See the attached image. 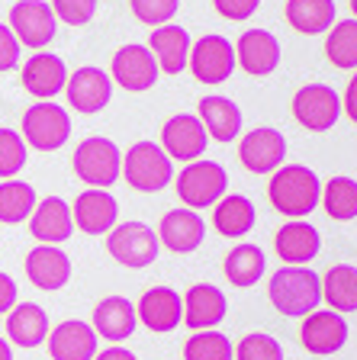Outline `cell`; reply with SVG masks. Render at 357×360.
Instances as JSON below:
<instances>
[{"mask_svg":"<svg viewBox=\"0 0 357 360\" xmlns=\"http://www.w3.org/2000/svg\"><path fill=\"white\" fill-rule=\"evenodd\" d=\"M106 248H110V255L116 264L142 270V267H149V264H155L158 235L145 222H123V225H113L110 232H106Z\"/></svg>","mask_w":357,"mask_h":360,"instance_id":"obj_7","label":"cell"},{"mask_svg":"<svg viewBox=\"0 0 357 360\" xmlns=\"http://www.w3.org/2000/svg\"><path fill=\"white\" fill-rule=\"evenodd\" d=\"M277 255L283 257V264H293V267H303L306 261H313L319 255L322 238H319V229L309 222H287L277 232Z\"/></svg>","mask_w":357,"mask_h":360,"instance_id":"obj_27","label":"cell"},{"mask_svg":"<svg viewBox=\"0 0 357 360\" xmlns=\"http://www.w3.org/2000/svg\"><path fill=\"white\" fill-rule=\"evenodd\" d=\"M200 122L209 139L216 142H235L242 132V110L229 97H203L200 100Z\"/></svg>","mask_w":357,"mask_h":360,"instance_id":"obj_28","label":"cell"},{"mask_svg":"<svg viewBox=\"0 0 357 360\" xmlns=\"http://www.w3.org/2000/svg\"><path fill=\"white\" fill-rule=\"evenodd\" d=\"M268 196L274 202V210L283 212V216L303 219L319 206L322 200V180L315 177L313 167L306 165H287L277 167L274 177H270Z\"/></svg>","mask_w":357,"mask_h":360,"instance_id":"obj_1","label":"cell"},{"mask_svg":"<svg viewBox=\"0 0 357 360\" xmlns=\"http://www.w3.org/2000/svg\"><path fill=\"white\" fill-rule=\"evenodd\" d=\"M23 142L36 151H55L71 135V116L58 103H32L23 112Z\"/></svg>","mask_w":357,"mask_h":360,"instance_id":"obj_6","label":"cell"},{"mask_svg":"<svg viewBox=\"0 0 357 360\" xmlns=\"http://www.w3.org/2000/svg\"><path fill=\"white\" fill-rule=\"evenodd\" d=\"M10 30L20 45L45 49L55 39V13L45 0H20L10 10Z\"/></svg>","mask_w":357,"mask_h":360,"instance_id":"obj_10","label":"cell"},{"mask_svg":"<svg viewBox=\"0 0 357 360\" xmlns=\"http://www.w3.org/2000/svg\"><path fill=\"white\" fill-rule=\"evenodd\" d=\"M71 216H75V225L84 235H106L119 219V202L106 190L90 187L75 200Z\"/></svg>","mask_w":357,"mask_h":360,"instance_id":"obj_23","label":"cell"},{"mask_svg":"<svg viewBox=\"0 0 357 360\" xmlns=\"http://www.w3.org/2000/svg\"><path fill=\"white\" fill-rule=\"evenodd\" d=\"M299 341L309 354H335L348 341V322L342 319V312L328 309V312H309L303 328H299Z\"/></svg>","mask_w":357,"mask_h":360,"instance_id":"obj_17","label":"cell"},{"mask_svg":"<svg viewBox=\"0 0 357 360\" xmlns=\"http://www.w3.org/2000/svg\"><path fill=\"white\" fill-rule=\"evenodd\" d=\"M135 325H139V315H135V306L126 296H106L94 309V331H97V338H106V341L119 345V341L132 338Z\"/></svg>","mask_w":357,"mask_h":360,"instance_id":"obj_26","label":"cell"},{"mask_svg":"<svg viewBox=\"0 0 357 360\" xmlns=\"http://www.w3.org/2000/svg\"><path fill=\"white\" fill-rule=\"evenodd\" d=\"M225 277H229L232 286H254L268 267V257L258 245H235L225 255Z\"/></svg>","mask_w":357,"mask_h":360,"instance_id":"obj_33","label":"cell"},{"mask_svg":"<svg viewBox=\"0 0 357 360\" xmlns=\"http://www.w3.org/2000/svg\"><path fill=\"white\" fill-rule=\"evenodd\" d=\"M36 210V190L26 180H4L0 184V222L20 225Z\"/></svg>","mask_w":357,"mask_h":360,"instance_id":"obj_34","label":"cell"},{"mask_svg":"<svg viewBox=\"0 0 357 360\" xmlns=\"http://www.w3.org/2000/svg\"><path fill=\"white\" fill-rule=\"evenodd\" d=\"M26 277L32 286L45 292H55L71 280V261L65 251H58L55 245H39L26 255Z\"/></svg>","mask_w":357,"mask_h":360,"instance_id":"obj_24","label":"cell"},{"mask_svg":"<svg viewBox=\"0 0 357 360\" xmlns=\"http://www.w3.org/2000/svg\"><path fill=\"white\" fill-rule=\"evenodd\" d=\"M225 309H229V300L219 286L194 283L184 296V322L194 331H209L225 319Z\"/></svg>","mask_w":357,"mask_h":360,"instance_id":"obj_20","label":"cell"},{"mask_svg":"<svg viewBox=\"0 0 357 360\" xmlns=\"http://www.w3.org/2000/svg\"><path fill=\"white\" fill-rule=\"evenodd\" d=\"M26 142L23 135L13 132V129H0V177L10 180L26 167Z\"/></svg>","mask_w":357,"mask_h":360,"instance_id":"obj_38","label":"cell"},{"mask_svg":"<svg viewBox=\"0 0 357 360\" xmlns=\"http://www.w3.org/2000/svg\"><path fill=\"white\" fill-rule=\"evenodd\" d=\"M75 174L97 190H110L119 177H123V151L116 148V142L104 139V135H94V139H84L75 148Z\"/></svg>","mask_w":357,"mask_h":360,"instance_id":"obj_4","label":"cell"},{"mask_svg":"<svg viewBox=\"0 0 357 360\" xmlns=\"http://www.w3.org/2000/svg\"><path fill=\"white\" fill-rule=\"evenodd\" d=\"M235 58L242 71H248L251 77H264L280 65V42L268 30H248L235 45Z\"/></svg>","mask_w":357,"mask_h":360,"instance_id":"obj_21","label":"cell"},{"mask_svg":"<svg viewBox=\"0 0 357 360\" xmlns=\"http://www.w3.org/2000/svg\"><path fill=\"white\" fill-rule=\"evenodd\" d=\"M235 360H283V347L277 338L270 335H245L235 347Z\"/></svg>","mask_w":357,"mask_h":360,"instance_id":"obj_39","label":"cell"},{"mask_svg":"<svg viewBox=\"0 0 357 360\" xmlns=\"http://www.w3.org/2000/svg\"><path fill=\"white\" fill-rule=\"evenodd\" d=\"M94 360H139L132 351H126V347H110V351H104V354H97Z\"/></svg>","mask_w":357,"mask_h":360,"instance_id":"obj_46","label":"cell"},{"mask_svg":"<svg viewBox=\"0 0 357 360\" xmlns=\"http://www.w3.org/2000/svg\"><path fill=\"white\" fill-rule=\"evenodd\" d=\"M65 94H68V103L75 106L77 112L84 116H94L100 112L113 97V77L106 75L104 68H77L75 75H68L65 84Z\"/></svg>","mask_w":357,"mask_h":360,"instance_id":"obj_11","label":"cell"},{"mask_svg":"<svg viewBox=\"0 0 357 360\" xmlns=\"http://www.w3.org/2000/svg\"><path fill=\"white\" fill-rule=\"evenodd\" d=\"M232 357H235L232 341L213 328L190 335L184 345V360H232Z\"/></svg>","mask_w":357,"mask_h":360,"instance_id":"obj_37","label":"cell"},{"mask_svg":"<svg viewBox=\"0 0 357 360\" xmlns=\"http://www.w3.org/2000/svg\"><path fill=\"white\" fill-rule=\"evenodd\" d=\"M45 341H49L52 360H94L100 338L94 325L81 322V319H68V322L55 325V331H49Z\"/></svg>","mask_w":357,"mask_h":360,"instance_id":"obj_16","label":"cell"},{"mask_svg":"<svg viewBox=\"0 0 357 360\" xmlns=\"http://www.w3.org/2000/svg\"><path fill=\"white\" fill-rule=\"evenodd\" d=\"M270 302L280 315H309L322 302V280L306 267H280L270 277Z\"/></svg>","mask_w":357,"mask_h":360,"instance_id":"obj_2","label":"cell"},{"mask_svg":"<svg viewBox=\"0 0 357 360\" xmlns=\"http://www.w3.org/2000/svg\"><path fill=\"white\" fill-rule=\"evenodd\" d=\"M0 360H13V351H10V345L0 338Z\"/></svg>","mask_w":357,"mask_h":360,"instance_id":"obj_47","label":"cell"},{"mask_svg":"<svg viewBox=\"0 0 357 360\" xmlns=\"http://www.w3.org/2000/svg\"><path fill=\"white\" fill-rule=\"evenodd\" d=\"M110 77L119 87L142 94V90H151L158 84V61L151 55V49L145 45H123L116 55H113V71Z\"/></svg>","mask_w":357,"mask_h":360,"instance_id":"obj_12","label":"cell"},{"mask_svg":"<svg viewBox=\"0 0 357 360\" xmlns=\"http://www.w3.org/2000/svg\"><path fill=\"white\" fill-rule=\"evenodd\" d=\"M190 36H187L184 26H155V32H151L149 39V49L151 55H155L158 61V71H164V75H180L187 68V61H190Z\"/></svg>","mask_w":357,"mask_h":360,"instance_id":"obj_25","label":"cell"},{"mask_svg":"<svg viewBox=\"0 0 357 360\" xmlns=\"http://www.w3.org/2000/svg\"><path fill=\"white\" fill-rule=\"evenodd\" d=\"M322 300L335 312H357V267L338 264L322 280Z\"/></svg>","mask_w":357,"mask_h":360,"instance_id":"obj_32","label":"cell"},{"mask_svg":"<svg viewBox=\"0 0 357 360\" xmlns=\"http://www.w3.org/2000/svg\"><path fill=\"white\" fill-rule=\"evenodd\" d=\"M23 87L39 100L58 97L68 84V68L55 52H36L26 65H23Z\"/></svg>","mask_w":357,"mask_h":360,"instance_id":"obj_22","label":"cell"},{"mask_svg":"<svg viewBox=\"0 0 357 360\" xmlns=\"http://www.w3.org/2000/svg\"><path fill=\"white\" fill-rule=\"evenodd\" d=\"M238 158L251 174H274L287 158V139L277 129H251L238 145Z\"/></svg>","mask_w":357,"mask_h":360,"instance_id":"obj_14","label":"cell"},{"mask_svg":"<svg viewBox=\"0 0 357 360\" xmlns=\"http://www.w3.org/2000/svg\"><path fill=\"white\" fill-rule=\"evenodd\" d=\"M213 225H216V232L225 235V238H242L254 229V202L248 196H223L213 212Z\"/></svg>","mask_w":357,"mask_h":360,"instance_id":"obj_31","label":"cell"},{"mask_svg":"<svg viewBox=\"0 0 357 360\" xmlns=\"http://www.w3.org/2000/svg\"><path fill=\"white\" fill-rule=\"evenodd\" d=\"M325 55L335 68L354 71L357 68V20L332 22L328 39H325Z\"/></svg>","mask_w":357,"mask_h":360,"instance_id":"obj_35","label":"cell"},{"mask_svg":"<svg viewBox=\"0 0 357 360\" xmlns=\"http://www.w3.org/2000/svg\"><path fill=\"white\" fill-rule=\"evenodd\" d=\"M293 116L309 132H325L342 116V100L328 84H306L293 97Z\"/></svg>","mask_w":357,"mask_h":360,"instance_id":"obj_8","label":"cell"},{"mask_svg":"<svg viewBox=\"0 0 357 360\" xmlns=\"http://www.w3.org/2000/svg\"><path fill=\"white\" fill-rule=\"evenodd\" d=\"M344 110H348V116L357 122V75L348 81V94H344Z\"/></svg>","mask_w":357,"mask_h":360,"instance_id":"obj_45","label":"cell"},{"mask_svg":"<svg viewBox=\"0 0 357 360\" xmlns=\"http://www.w3.org/2000/svg\"><path fill=\"white\" fill-rule=\"evenodd\" d=\"M49 7L65 26H87L97 16V0H52Z\"/></svg>","mask_w":357,"mask_h":360,"instance_id":"obj_41","label":"cell"},{"mask_svg":"<svg viewBox=\"0 0 357 360\" xmlns=\"http://www.w3.org/2000/svg\"><path fill=\"white\" fill-rule=\"evenodd\" d=\"M351 10H354V16H357V0H351Z\"/></svg>","mask_w":357,"mask_h":360,"instance_id":"obj_48","label":"cell"},{"mask_svg":"<svg viewBox=\"0 0 357 360\" xmlns=\"http://www.w3.org/2000/svg\"><path fill=\"white\" fill-rule=\"evenodd\" d=\"M322 206L332 219L348 222L357 216V180L351 177H332L328 187L322 190Z\"/></svg>","mask_w":357,"mask_h":360,"instance_id":"obj_36","label":"cell"},{"mask_svg":"<svg viewBox=\"0 0 357 360\" xmlns=\"http://www.w3.org/2000/svg\"><path fill=\"white\" fill-rule=\"evenodd\" d=\"M174 184H177V196L187 210H203V206H213L225 196L229 174L216 161H190Z\"/></svg>","mask_w":357,"mask_h":360,"instance_id":"obj_5","label":"cell"},{"mask_svg":"<svg viewBox=\"0 0 357 360\" xmlns=\"http://www.w3.org/2000/svg\"><path fill=\"white\" fill-rule=\"evenodd\" d=\"M123 177L139 193H158L174 180L171 158L158 142H135L123 155Z\"/></svg>","mask_w":357,"mask_h":360,"instance_id":"obj_3","label":"cell"},{"mask_svg":"<svg viewBox=\"0 0 357 360\" xmlns=\"http://www.w3.org/2000/svg\"><path fill=\"white\" fill-rule=\"evenodd\" d=\"M287 22L303 36H319L335 22V0H287Z\"/></svg>","mask_w":357,"mask_h":360,"instance_id":"obj_30","label":"cell"},{"mask_svg":"<svg viewBox=\"0 0 357 360\" xmlns=\"http://www.w3.org/2000/svg\"><path fill=\"white\" fill-rule=\"evenodd\" d=\"M16 306V283L0 270V315Z\"/></svg>","mask_w":357,"mask_h":360,"instance_id":"obj_44","label":"cell"},{"mask_svg":"<svg viewBox=\"0 0 357 360\" xmlns=\"http://www.w3.org/2000/svg\"><path fill=\"white\" fill-rule=\"evenodd\" d=\"M209 135L203 129L200 116H190V112H180L171 116L161 129V148L168 158H177V161H200V155L206 151Z\"/></svg>","mask_w":357,"mask_h":360,"instance_id":"obj_13","label":"cell"},{"mask_svg":"<svg viewBox=\"0 0 357 360\" xmlns=\"http://www.w3.org/2000/svg\"><path fill=\"white\" fill-rule=\"evenodd\" d=\"M30 235L39 245H61L75 235V216L68 210V202L58 196H45L36 202V210L30 216Z\"/></svg>","mask_w":357,"mask_h":360,"instance_id":"obj_19","label":"cell"},{"mask_svg":"<svg viewBox=\"0 0 357 360\" xmlns=\"http://www.w3.org/2000/svg\"><path fill=\"white\" fill-rule=\"evenodd\" d=\"M7 335L20 347H39L49 338V315H45V309L36 306V302L13 306L7 319Z\"/></svg>","mask_w":357,"mask_h":360,"instance_id":"obj_29","label":"cell"},{"mask_svg":"<svg viewBox=\"0 0 357 360\" xmlns=\"http://www.w3.org/2000/svg\"><path fill=\"white\" fill-rule=\"evenodd\" d=\"M187 65L200 84H223L235 71V45L225 36H203L190 45Z\"/></svg>","mask_w":357,"mask_h":360,"instance_id":"obj_9","label":"cell"},{"mask_svg":"<svg viewBox=\"0 0 357 360\" xmlns=\"http://www.w3.org/2000/svg\"><path fill=\"white\" fill-rule=\"evenodd\" d=\"M213 7H216L219 16L225 20H235V22H245L258 13L261 0H213Z\"/></svg>","mask_w":357,"mask_h":360,"instance_id":"obj_42","label":"cell"},{"mask_svg":"<svg viewBox=\"0 0 357 360\" xmlns=\"http://www.w3.org/2000/svg\"><path fill=\"white\" fill-rule=\"evenodd\" d=\"M206 238V222L200 219L196 210H171L164 212L161 225H158V241L174 255H190L203 245Z\"/></svg>","mask_w":357,"mask_h":360,"instance_id":"obj_18","label":"cell"},{"mask_svg":"<svg viewBox=\"0 0 357 360\" xmlns=\"http://www.w3.org/2000/svg\"><path fill=\"white\" fill-rule=\"evenodd\" d=\"M129 7H132L135 20L145 26H164L174 20L180 0H129Z\"/></svg>","mask_w":357,"mask_h":360,"instance_id":"obj_40","label":"cell"},{"mask_svg":"<svg viewBox=\"0 0 357 360\" xmlns=\"http://www.w3.org/2000/svg\"><path fill=\"white\" fill-rule=\"evenodd\" d=\"M16 65H20V42L13 30L0 22V71H13Z\"/></svg>","mask_w":357,"mask_h":360,"instance_id":"obj_43","label":"cell"},{"mask_svg":"<svg viewBox=\"0 0 357 360\" xmlns=\"http://www.w3.org/2000/svg\"><path fill=\"white\" fill-rule=\"evenodd\" d=\"M135 315L142 319V325L155 335H168L184 322V296L171 286H155L139 300Z\"/></svg>","mask_w":357,"mask_h":360,"instance_id":"obj_15","label":"cell"}]
</instances>
